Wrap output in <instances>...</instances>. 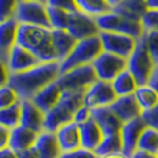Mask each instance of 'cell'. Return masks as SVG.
<instances>
[{"label":"cell","instance_id":"obj_5","mask_svg":"<svg viewBox=\"0 0 158 158\" xmlns=\"http://www.w3.org/2000/svg\"><path fill=\"white\" fill-rule=\"evenodd\" d=\"M95 20L100 31L123 33V35L131 36L135 40H140L145 35V29L143 26L142 20L131 19L125 16H121L114 12L113 10L102 16L96 17Z\"/></svg>","mask_w":158,"mask_h":158},{"label":"cell","instance_id":"obj_34","mask_svg":"<svg viewBox=\"0 0 158 158\" xmlns=\"http://www.w3.org/2000/svg\"><path fill=\"white\" fill-rule=\"evenodd\" d=\"M145 42L155 65H158V30L145 31Z\"/></svg>","mask_w":158,"mask_h":158},{"label":"cell","instance_id":"obj_39","mask_svg":"<svg viewBox=\"0 0 158 158\" xmlns=\"http://www.w3.org/2000/svg\"><path fill=\"white\" fill-rule=\"evenodd\" d=\"M48 6H52V7L63 8L68 12H74L77 11L75 0H48Z\"/></svg>","mask_w":158,"mask_h":158},{"label":"cell","instance_id":"obj_30","mask_svg":"<svg viewBox=\"0 0 158 158\" xmlns=\"http://www.w3.org/2000/svg\"><path fill=\"white\" fill-rule=\"evenodd\" d=\"M149 153H158V130L153 127L146 126L143 131L138 142V149Z\"/></svg>","mask_w":158,"mask_h":158},{"label":"cell","instance_id":"obj_7","mask_svg":"<svg viewBox=\"0 0 158 158\" xmlns=\"http://www.w3.org/2000/svg\"><path fill=\"white\" fill-rule=\"evenodd\" d=\"M96 80L98 79L92 64H88L60 74L56 83L60 86L62 92H85Z\"/></svg>","mask_w":158,"mask_h":158},{"label":"cell","instance_id":"obj_23","mask_svg":"<svg viewBox=\"0 0 158 158\" xmlns=\"http://www.w3.org/2000/svg\"><path fill=\"white\" fill-rule=\"evenodd\" d=\"M81 135V148L89 151H95L102 140L103 135L100 126L93 118L79 125Z\"/></svg>","mask_w":158,"mask_h":158},{"label":"cell","instance_id":"obj_8","mask_svg":"<svg viewBox=\"0 0 158 158\" xmlns=\"http://www.w3.org/2000/svg\"><path fill=\"white\" fill-rule=\"evenodd\" d=\"M47 6L48 5L38 1L22 0L18 2L15 19L19 24L40 26L51 30Z\"/></svg>","mask_w":158,"mask_h":158},{"label":"cell","instance_id":"obj_33","mask_svg":"<svg viewBox=\"0 0 158 158\" xmlns=\"http://www.w3.org/2000/svg\"><path fill=\"white\" fill-rule=\"evenodd\" d=\"M20 100L22 99L19 98L16 89L12 86L5 85V86L0 87V110L7 108V107L15 105Z\"/></svg>","mask_w":158,"mask_h":158},{"label":"cell","instance_id":"obj_50","mask_svg":"<svg viewBox=\"0 0 158 158\" xmlns=\"http://www.w3.org/2000/svg\"><path fill=\"white\" fill-rule=\"evenodd\" d=\"M19 1H22V0H19ZM32 1H38V2H43V4H48V0H32Z\"/></svg>","mask_w":158,"mask_h":158},{"label":"cell","instance_id":"obj_24","mask_svg":"<svg viewBox=\"0 0 158 158\" xmlns=\"http://www.w3.org/2000/svg\"><path fill=\"white\" fill-rule=\"evenodd\" d=\"M51 38L57 56V62L61 63L73 51L77 40L67 30H55V29L51 30Z\"/></svg>","mask_w":158,"mask_h":158},{"label":"cell","instance_id":"obj_9","mask_svg":"<svg viewBox=\"0 0 158 158\" xmlns=\"http://www.w3.org/2000/svg\"><path fill=\"white\" fill-rule=\"evenodd\" d=\"M99 37L103 51L123 57L125 60L132 55L138 43V40L133 37L117 32L100 31Z\"/></svg>","mask_w":158,"mask_h":158},{"label":"cell","instance_id":"obj_37","mask_svg":"<svg viewBox=\"0 0 158 158\" xmlns=\"http://www.w3.org/2000/svg\"><path fill=\"white\" fill-rule=\"evenodd\" d=\"M142 118L146 126L153 127L158 130V103L149 111H145L142 113Z\"/></svg>","mask_w":158,"mask_h":158},{"label":"cell","instance_id":"obj_13","mask_svg":"<svg viewBox=\"0 0 158 158\" xmlns=\"http://www.w3.org/2000/svg\"><path fill=\"white\" fill-rule=\"evenodd\" d=\"M146 124L144 123L142 117L135 118L131 121L124 123L120 130L121 144H123V153L131 157L138 149V142L142 135Z\"/></svg>","mask_w":158,"mask_h":158},{"label":"cell","instance_id":"obj_48","mask_svg":"<svg viewBox=\"0 0 158 158\" xmlns=\"http://www.w3.org/2000/svg\"><path fill=\"white\" fill-rule=\"evenodd\" d=\"M101 158H131L126 156V155H124L123 152H119V153H114V155H110V156H105V157H101Z\"/></svg>","mask_w":158,"mask_h":158},{"label":"cell","instance_id":"obj_16","mask_svg":"<svg viewBox=\"0 0 158 158\" xmlns=\"http://www.w3.org/2000/svg\"><path fill=\"white\" fill-rule=\"evenodd\" d=\"M108 108L118 117V119L123 124L142 117L143 113L139 103L135 100V94L118 96L117 100Z\"/></svg>","mask_w":158,"mask_h":158},{"label":"cell","instance_id":"obj_29","mask_svg":"<svg viewBox=\"0 0 158 158\" xmlns=\"http://www.w3.org/2000/svg\"><path fill=\"white\" fill-rule=\"evenodd\" d=\"M123 151V144H121V137L119 135H103L100 145L94 151L99 158L110 156L114 153H119Z\"/></svg>","mask_w":158,"mask_h":158},{"label":"cell","instance_id":"obj_36","mask_svg":"<svg viewBox=\"0 0 158 158\" xmlns=\"http://www.w3.org/2000/svg\"><path fill=\"white\" fill-rule=\"evenodd\" d=\"M145 31L158 30V10H148L142 18Z\"/></svg>","mask_w":158,"mask_h":158},{"label":"cell","instance_id":"obj_11","mask_svg":"<svg viewBox=\"0 0 158 158\" xmlns=\"http://www.w3.org/2000/svg\"><path fill=\"white\" fill-rule=\"evenodd\" d=\"M117 94L113 90L111 82L96 80L92 86L85 90L83 105L90 110L110 107L117 100Z\"/></svg>","mask_w":158,"mask_h":158},{"label":"cell","instance_id":"obj_4","mask_svg":"<svg viewBox=\"0 0 158 158\" xmlns=\"http://www.w3.org/2000/svg\"><path fill=\"white\" fill-rule=\"evenodd\" d=\"M102 51V45L99 35L77 40L69 56L60 63V74H63L65 71L71 70L77 67L92 64Z\"/></svg>","mask_w":158,"mask_h":158},{"label":"cell","instance_id":"obj_2","mask_svg":"<svg viewBox=\"0 0 158 158\" xmlns=\"http://www.w3.org/2000/svg\"><path fill=\"white\" fill-rule=\"evenodd\" d=\"M17 44L27 49L40 62H57L50 29L19 24Z\"/></svg>","mask_w":158,"mask_h":158},{"label":"cell","instance_id":"obj_27","mask_svg":"<svg viewBox=\"0 0 158 158\" xmlns=\"http://www.w3.org/2000/svg\"><path fill=\"white\" fill-rule=\"evenodd\" d=\"M75 4L79 11L94 18L112 11L111 5L106 0H75Z\"/></svg>","mask_w":158,"mask_h":158},{"label":"cell","instance_id":"obj_42","mask_svg":"<svg viewBox=\"0 0 158 158\" xmlns=\"http://www.w3.org/2000/svg\"><path fill=\"white\" fill-rule=\"evenodd\" d=\"M10 135H11V130L0 124V151L8 148Z\"/></svg>","mask_w":158,"mask_h":158},{"label":"cell","instance_id":"obj_28","mask_svg":"<svg viewBox=\"0 0 158 158\" xmlns=\"http://www.w3.org/2000/svg\"><path fill=\"white\" fill-rule=\"evenodd\" d=\"M135 98L143 112L153 108L158 103V92L150 85L138 86L135 92Z\"/></svg>","mask_w":158,"mask_h":158},{"label":"cell","instance_id":"obj_51","mask_svg":"<svg viewBox=\"0 0 158 158\" xmlns=\"http://www.w3.org/2000/svg\"><path fill=\"white\" fill-rule=\"evenodd\" d=\"M156 156H157V158H158V153H157V155H156Z\"/></svg>","mask_w":158,"mask_h":158},{"label":"cell","instance_id":"obj_6","mask_svg":"<svg viewBox=\"0 0 158 158\" xmlns=\"http://www.w3.org/2000/svg\"><path fill=\"white\" fill-rule=\"evenodd\" d=\"M153 68L155 63L148 50L145 37L143 36L140 40H138L132 55L127 58V70L133 75L138 86H144L149 83Z\"/></svg>","mask_w":158,"mask_h":158},{"label":"cell","instance_id":"obj_17","mask_svg":"<svg viewBox=\"0 0 158 158\" xmlns=\"http://www.w3.org/2000/svg\"><path fill=\"white\" fill-rule=\"evenodd\" d=\"M19 23L15 18L0 22V60L7 63L11 50L17 44Z\"/></svg>","mask_w":158,"mask_h":158},{"label":"cell","instance_id":"obj_41","mask_svg":"<svg viewBox=\"0 0 158 158\" xmlns=\"http://www.w3.org/2000/svg\"><path fill=\"white\" fill-rule=\"evenodd\" d=\"M10 77H11V71L8 69L7 63L0 60V87L8 85Z\"/></svg>","mask_w":158,"mask_h":158},{"label":"cell","instance_id":"obj_49","mask_svg":"<svg viewBox=\"0 0 158 158\" xmlns=\"http://www.w3.org/2000/svg\"><path fill=\"white\" fill-rule=\"evenodd\" d=\"M106 1H107V2L111 5L112 10H113L115 6H118L119 4H120V1H121V0H106Z\"/></svg>","mask_w":158,"mask_h":158},{"label":"cell","instance_id":"obj_31","mask_svg":"<svg viewBox=\"0 0 158 158\" xmlns=\"http://www.w3.org/2000/svg\"><path fill=\"white\" fill-rule=\"evenodd\" d=\"M20 105H22V100L7 108L0 110V124L8 127L10 130L19 126L20 125Z\"/></svg>","mask_w":158,"mask_h":158},{"label":"cell","instance_id":"obj_40","mask_svg":"<svg viewBox=\"0 0 158 158\" xmlns=\"http://www.w3.org/2000/svg\"><path fill=\"white\" fill-rule=\"evenodd\" d=\"M90 118H92V110L88 108L87 106L82 105L79 110L76 111V113H75V115H74V121H75L77 125H81V124L88 121Z\"/></svg>","mask_w":158,"mask_h":158},{"label":"cell","instance_id":"obj_32","mask_svg":"<svg viewBox=\"0 0 158 158\" xmlns=\"http://www.w3.org/2000/svg\"><path fill=\"white\" fill-rule=\"evenodd\" d=\"M47 10L51 30H54V29L55 30H67L70 12L65 11L63 8L52 7V6H47Z\"/></svg>","mask_w":158,"mask_h":158},{"label":"cell","instance_id":"obj_47","mask_svg":"<svg viewBox=\"0 0 158 158\" xmlns=\"http://www.w3.org/2000/svg\"><path fill=\"white\" fill-rule=\"evenodd\" d=\"M148 10H158V0H145Z\"/></svg>","mask_w":158,"mask_h":158},{"label":"cell","instance_id":"obj_14","mask_svg":"<svg viewBox=\"0 0 158 158\" xmlns=\"http://www.w3.org/2000/svg\"><path fill=\"white\" fill-rule=\"evenodd\" d=\"M45 113L33 103L32 100H22L20 105V126L32 130L37 133L44 131Z\"/></svg>","mask_w":158,"mask_h":158},{"label":"cell","instance_id":"obj_46","mask_svg":"<svg viewBox=\"0 0 158 158\" xmlns=\"http://www.w3.org/2000/svg\"><path fill=\"white\" fill-rule=\"evenodd\" d=\"M17 155H18V158H38L36 152L33 151V149L26 150L24 152H20V153H17Z\"/></svg>","mask_w":158,"mask_h":158},{"label":"cell","instance_id":"obj_19","mask_svg":"<svg viewBox=\"0 0 158 158\" xmlns=\"http://www.w3.org/2000/svg\"><path fill=\"white\" fill-rule=\"evenodd\" d=\"M32 149L38 158H60L62 155L56 135L49 131L38 133Z\"/></svg>","mask_w":158,"mask_h":158},{"label":"cell","instance_id":"obj_20","mask_svg":"<svg viewBox=\"0 0 158 158\" xmlns=\"http://www.w3.org/2000/svg\"><path fill=\"white\" fill-rule=\"evenodd\" d=\"M38 133L24 126H17L11 130L8 148L16 153H20L33 148Z\"/></svg>","mask_w":158,"mask_h":158},{"label":"cell","instance_id":"obj_10","mask_svg":"<svg viewBox=\"0 0 158 158\" xmlns=\"http://www.w3.org/2000/svg\"><path fill=\"white\" fill-rule=\"evenodd\" d=\"M96 79L105 82H112L121 71L127 68V60L102 51L92 63Z\"/></svg>","mask_w":158,"mask_h":158},{"label":"cell","instance_id":"obj_45","mask_svg":"<svg viewBox=\"0 0 158 158\" xmlns=\"http://www.w3.org/2000/svg\"><path fill=\"white\" fill-rule=\"evenodd\" d=\"M0 158H18V155L10 148H6L0 151Z\"/></svg>","mask_w":158,"mask_h":158},{"label":"cell","instance_id":"obj_26","mask_svg":"<svg viewBox=\"0 0 158 158\" xmlns=\"http://www.w3.org/2000/svg\"><path fill=\"white\" fill-rule=\"evenodd\" d=\"M111 85L117 96L135 94V89L138 88L137 81L135 80L133 75L127 70V68L124 71H121L118 76L112 81Z\"/></svg>","mask_w":158,"mask_h":158},{"label":"cell","instance_id":"obj_18","mask_svg":"<svg viewBox=\"0 0 158 158\" xmlns=\"http://www.w3.org/2000/svg\"><path fill=\"white\" fill-rule=\"evenodd\" d=\"M55 135L62 153L70 152L81 148L80 126L75 121H71L61 126L55 132Z\"/></svg>","mask_w":158,"mask_h":158},{"label":"cell","instance_id":"obj_15","mask_svg":"<svg viewBox=\"0 0 158 158\" xmlns=\"http://www.w3.org/2000/svg\"><path fill=\"white\" fill-rule=\"evenodd\" d=\"M40 63L42 62L36 56L19 44H16L13 47L7 60V65L11 74H18V73L26 71Z\"/></svg>","mask_w":158,"mask_h":158},{"label":"cell","instance_id":"obj_12","mask_svg":"<svg viewBox=\"0 0 158 158\" xmlns=\"http://www.w3.org/2000/svg\"><path fill=\"white\" fill-rule=\"evenodd\" d=\"M67 31L76 40H81L98 36L100 33V29L96 24L94 17L88 16L77 10V11L70 12Z\"/></svg>","mask_w":158,"mask_h":158},{"label":"cell","instance_id":"obj_21","mask_svg":"<svg viewBox=\"0 0 158 158\" xmlns=\"http://www.w3.org/2000/svg\"><path fill=\"white\" fill-rule=\"evenodd\" d=\"M62 93H63L62 89L55 81V82L48 85L47 87H44L43 89H40L31 100L40 111H43L47 114L48 112L51 111L58 103L61 96H62Z\"/></svg>","mask_w":158,"mask_h":158},{"label":"cell","instance_id":"obj_22","mask_svg":"<svg viewBox=\"0 0 158 158\" xmlns=\"http://www.w3.org/2000/svg\"><path fill=\"white\" fill-rule=\"evenodd\" d=\"M92 118L98 123L102 131L103 135H119L123 126V123L118 119V117L113 112L106 107V108H96L92 110Z\"/></svg>","mask_w":158,"mask_h":158},{"label":"cell","instance_id":"obj_35","mask_svg":"<svg viewBox=\"0 0 158 158\" xmlns=\"http://www.w3.org/2000/svg\"><path fill=\"white\" fill-rule=\"evenodd\" d=\"M19 0H0V22H5L16 17Z\"/></svg>","mask_w":158,"mask_h":158},{"label":"cell","instance_id":"obj_43","mask_svg":"<svg viewBox=\"0 0 158 158\" xmlns=\"http://www.w3.org/2000/svg\"><path fill=\"white\" fill-rule=\"evenodd\" d=\"M152 88H155L158 92V65H155L153 70H152V74L150 76V80H149V83Z\"/></svg>","mask_w":158,"mask_h":158},{"label":"cell","instance_id":"obj_25","mask_svg":"<svg viewBox=\"0 0 158 158\" xmlns=\"http://www.w3.org/2000/svg\"><path fill=\"white\" fill-rule=\"evenodd\" d=\"M113 11L127 18L142 20L148 8L145 5V0H121L118 6L113 8Z\"/></svg>","mask_w":158,"mask_h":158},{"label":"cell","instance_id":"obj_1","mask_svg":"<svg viewBox=\"0 0 158 158\" xmlns=\"http://www.w3.org/2000/svg\"><path fill=\"white\" fill-rule=\"evenodd\" d=\"M58 76V62H42L29 70L18 74H11L8 85L16 89L22 100H31L40 89L55 82Z\"/></svg>","mask_w":158,"mask_h":158},{"label":"cell","instance_id":"obj_38","mask_svg":"<svg viewBox=\"0 0 158 158\" xmlns=\"http://www.w3.org/2000/svg\"><path fill=\"white\" fill-rule=\"evenodd\" d=\"M60 158H99L96 156L94 151H89L86 150L83 148H80V149H76L74 151H70V152H64L62 153Z\"/></svg>","mask_w":158,"mask_h":158},{"label":"cell","instance_id":"obj_3","mask_svg":"<svg viewBox=\"0 0 158 158\" xmlns=\"http://www.w3.org/2000/svg\"><path fill=\"white\" fill-rule=\"evenodd\" d=\"M85 92H63L58 103L45 114L44 131L54 132L68 123L74 121L76 111L83 105Z\"/></svg>","mask_w":158,"mask_h":158},{"label":"cell","instance_id":"obj_44","mask_svg":"<svg viewBox=\"0 0 158 158\" xmlns=\"http://www.w3.org/2000/svg\"><path fill=\"white\" fill-rule=\"evenodd\" d=\"M131 158H157L156 155H153V153H149V152H145V151H142V150H137L131 156Z\"/></svg>","mask_w":158,"mask_h":158}]
</instances>
